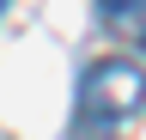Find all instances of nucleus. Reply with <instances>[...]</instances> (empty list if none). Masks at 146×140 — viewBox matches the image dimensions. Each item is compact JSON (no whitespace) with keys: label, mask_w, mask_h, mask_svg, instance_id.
Instances as JSON below:
<instances>
[{"label":"nucleus","mask_w":146,"mask_h":140,"mask_svg":"<svg viewBox=\"0 0 146 140\" xmlns=\"http://www.w3.org/2000/svg\"><path fill=\"white\" fill-rule=\"evenodd\" d=\"M146 110V67L128 55H104L79 79V116L85 122H128Z\"/></svg>","instance_id":"obj_1"},{"label":"nucleus","mask_w":146,"mask_h":140,"mask_svg":"<svg viewBox=\"0 0 146 140\" xmlns=\"http://www.w3.org/2000/svg\"><path fill=\"white\" fill-rule=\"evenodd\" d=\"M146 12V0H98V19L110 31H134V19Z\"/></svg>","instance_id":"obj_2"},{"label":"nucleus","mask_w":146,"mask_h":140,"mask_svg":"<svg viewBox=\"0 0 146 140\" xmlns=\"http://www.w3.org/2000/svg\"><path fill=\"white\" fill-rule=\"evenodd\" d=\"M128 37H134V43L146 49V12H140V19H134V31H128Z\"/></svg>","instance_id":"obj_3"}]
</instances>
